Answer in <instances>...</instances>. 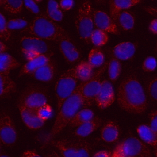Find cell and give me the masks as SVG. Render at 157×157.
Wrapping results in <instances>:
<instances>
[{"instance_id":"1","label":"cell","mask_w":157,"mask_h":157,"mask_svg":"<svg viewBox=\"0 0 157 157\" xmlns=\"http://www.w3.org/2000/svg\"><path fill=\"white\" fill-rule=\"evenodd\" d=\"M117 101L122 109L131 113H143L147 108L144 88L138 79L133 76H128L121 82Z\"/></svg>"},{"instance_id":"2","label":"cell","mask_w":157,"mask_h":157,"mask_svg":"<svg viewBox=\"0 0 157 157\" xmlns=\"http://www.w3.org/2000/svg\"><path fill=\"white\" fill-rule=\"evenodd\" d=\"M83 83L77 86L71 95L63 102L56 115L53 126L50 132L46 136L44 147L46 146L58 134L61 132L75 113L83 107L82 89Z\"/></svg>"},{"instance_id":"3","label":"cell","mask_w":157,"mask_h":157,"mask_svg":"<svg viewBox=\"0 0 157 157\" xmlns=\"http://www.w3.org/2000/svg\"><path fill=\"white\" fill-rule=\"evenodd\" d=\"M22 32L41 39L56 42L64 37H69L63 28L44 13L37 14Z\"/></svg>"},{"instance_id":"4","label":"cell","mask_w":157,"mask_h":157,"mask_svg":"<svg viewBox=\"0 0 157 157\" xmlns=\"http://www.w3.org/2000/svg\"><path fill=\"white\" fill-rule=\"evenodd\" d=\"M93 7L90 0H83L77 13L75 26L80 39L89 44L90 37L94 29Z\"/></svg>"},{"instance_id":"5","label":"cell","mask_w":157,"mask_h":157,"mask_svg":"<svg viewBox=\"0 0 157 157\" xmlns=\"http://www.w3.org/2000/svg\"><path fill=\"white\" fill-rule=\"evenodd\" d=\"M63 157H90V147L84 139H60L49 142Z\"/></svg>"},{"instance_id":"6","label":"cell","mask_w":157,"mask_h":157,"mask_svg":"<svg viewBox=\"0 0 157 157\" xmlns=\"http://www.w3.org/2000/svg\"><path fill=\"white\" fill-rule=\"evenodd\" d=\"M77 80L75 67L65 71L58 79L55 85L58 110L76 88Z\"/></svg>"},{"instance_id":"7","label":"cell","mask_w":157,"mask_h":157,"mask_svg":"<svg viewBox=\"0 0 157 157\" xmlns=\"http://www.w3.org/2000/svg\"><path fill=\"white\" fill-rule=\"evenodd\" d=\"M115 148L118 149L122 157H153L149 148L135 137L126 138Z\"/></svg>"},{"instance_id":"8","label":"cell","mask_w":157,"mask_h":157,"mask_svg":"<svg viewBox=\"0 0 157 157\" xmlns=\"http://www.w3.org/2000/svg\"><path fill=\"white\" fill-rule=\"evenodd\" d=\"M107 63L93 74L89 80L83 83L82 89L83 107L91 106L94 102V99L101 88V75L105 71Z\"/></svg>"},{"instance_id":"9","label":"cell","mask_w":157,"mask_h":157,"mask_svg":"<svg viewBox=\"0 0 157 157\" xmlns=\"http://www.w3.org/2000/svg\"><path fill=\"white\" fill-rule=\"evenodd\" d=\"M18 101L26 107L36 110L47 104V97L41 88L31 86L21 93Z\"/></svg>"},{"instance_id":"10","label":"cell","mask_w":157,"mask_h":157,"mask_svg":"<svg viewBox=\"0 0 157 157\" xmlns=\"http://www.w3.org/2000/svg\"><path fill=\"white\" fill-rule=\"evenodd\" d=\"M17 140V132L10 117L5 112H0V141L4 145H13Z\"/></svg>"},{"instance_id":"11","label":"cell","mask_w":157,"mask_h":157,"mask_svg":"<svg viewBox=\"0 0 157 157\" xmlns=\"http://www.w3.org/2000/svg\"><path fill=\"white\" fill-rule=\"evenodd\" d=\"M115 99V93L112 84L107 80H102L100 90L94 99L96 105L98 108L103 110L110 107Z\"/></svg>"},{"instance_id":"12","label":"cell","mask_w":157,"mask_h":157,"mask_svg":"<svg viewBox=\"0 0 157 157\" xmlns=\"http://www.w3.org/2000/svg\"><path fill=\"white\" fill-rule=\"evenodd\" d=\"M93 17L94 25L98 29L114 34H120L117 23L105 12L98 9L94 10L93 12Z\"/></svg>"},{"instance_id":"13","label":"cell","mask_w":157,"mask_h":157,"mask_svg":"<svg viewBox=\"0 0 157 157\" xmlns=\"http://www.w3.org/2000/svg\"><path fill=\"white\" fill-rule=\"evenodd\" d=\"M17 106L22 120L28 128L38 129L44 125L45 121L39 117L36 110L26 107L20 101H18Z\"/></svg>"},{"instance_id":"14","label":"cell","mask_w":157,"mask_h":157,"mask_svg":"<svg viewBox=\"0 0 157 157\" xmlns=\"http://www.w3.org/2000/svg\"><path fill=\"white\" fill-rule=\"evenodd\" d=\"M19 43L21 51H34L40 54L49 53L48 44L43 39L36 37H22Z\"/></svg>"},{"instance_id":"15","label":"cell","mask_w":157,"mask_h":157,"mask_svg":"<svg viewBox=\"0 0 157 157\" xmlns=\"http://www.w3.org/2000/svg\"><path fill=\"white\" fill-rule=\"evenodd\" d=\"M58 43L61 54L69 64H74L79 59L80 53L69 37L61 39Z\"/></svg>"},{"instance_id":"16","label":"cell","mask_w":157,"mask_h":157,"mask_svg":"<svg viewBox=\"0 0 157 157\" xmlns=\"http://www.w3.org/2000/svg\"><path fill=\"white\" fill-rule=\"evenodd\" d=\"M142 2V0H109L110 16L116 23L120 13Z\"/></svg>"},{"instance_id":"17","label":"cell","mask_w":157,"mask_h":157,"mask_svg":"<svg viewBox=\"0 0 157 157\" xmlns=\"http://www.w3.org/2000/svg\"><path fill=\"white\" fill-rule=\"evenodd\" d=\"M136 52L134 44L130 42H123L115 45L113 49V54L118 60L125 61L131 59Z\"/></svg>"},{"instance_id":"18","label":"cell","mask_w":157,"mask_h":157,"mask_svg":"<svg viewBox=\"0 0 157 157\" xmlns=\"http://www.w3.org/2000/svg\"><path fill=\"white\" fill-rule=\"evenodd\" d=\"M51 56L52 54L50 53L42 54L34 59L28 61L27 63L25 64L21 67L19 73V75L21 76L25 74H32L38 68L51 61Z\"/></svg>"},{"instance_id":"19","label":"cell","mask_w":157,"mask_h":157,"mask_svg":"<svg viewBox=\"0 0 157 157\" xmlns=\"http://www.w3.org/2000/svg\"><path fill=\"white\" fill-rule=\"evenodd\" d=\"M55 72V64L53 61H50L48 63L38 68L30 75H31L37 80L47 82L51 81L53 79Z\"/></svg>"},{"instance_id":"20","label":"cell","mask_w":157,"mask_h":157,"mask_svg":"<svg viewBox=\"0 0 157 157\" xmlns=\"http://www.w3.org/2000/svg\"><path fill=\"white\" fill-rule=\"evenodd\" d=\"M102 124V120L94 117L91 120L78 126L74 131V134L80 137H86L98 129Z\"/></svg>"},{"instance_id":"21","label":"cell","mask_w":157,"mask_h":157,"mask_svg":"<svg viewBox=\"0 0 157 157\" xmlns=\"http://www.w3.org/2000/svg\"><path fill=\"white\" fill-rule=\"evenodd\" d=\"M119 134V127L117 124L113 121H109L106 123L101 131L102 139L108 143L116 142L118 139Z\"/></svg>"},{"instance_id":"22","label":"cell","mask_w":157,"mask_h":157,"mask_svg":"<svg viewBox=\"0 0 157 157\" xmlns=\"http://www.w3.org/2000/svg\"><path fill=\"white\" fill-rule=\"evenodd\" d=\"M137 132L140 138L147 144L153 147H157V131L150 126L141 124L137 128Z\"/></svg>"},{"instance_id":"23","label":"cell","mask_w":157,"mask_h":157,"mask_svg":"<svg viewBox=\"0 0 157 157\" xmlns=\"http://www.w3.org/2000/svg\"><path fill=\"white\" fill-rule=\"evenodd\" d=\"M17 90L15 82L9 74L0 72V98L6 97L15 93Z\"/></svg>"},{"instance_id":"24","label":"cell","mask_w":157,"mask_h":157,"mask_svg":"<svg viewBox=\"0 0 157 157\" xmlns=\"http://www.w3.org/2000/svg\"><path fill=\"white\" fill-rule=\"evenodd\" d=\"M20 66V63L12 56L6 53H0V72L9 74L11 70Z\"/></svg>"},{"instance_id":"25","label":"cell","mask_w":157,"mask_h":157,"mask_svg":"<svg viewBox=\"0 0 157 157\" xmlns=\"http://www.w3.org/2000/svg\"><path fill=\"white\" fill-rule=\"evenodd\" d=\"M94 117V112L89 109L79 110L69 121L68 125L71 127H78Z\"/></svg>"},{"instance_id":"26","label":"cell","mask_w":157,"mask_h":157,"mask_svg":"<svg viewBox=\"0 0 157 157\" xmlns=\"http://www.w3.org/2000/svg\"><path fill=\"white\" fill-rule=\"evenodd\" d=\"M78 79L85 82L89 80L93 75V67L88 61H82L75 66Z\"/></svg>"},{"instance_id":"27","label":"cell","mask_w":157,"mask_h":157,"mask_svg":"<svg viewBox=\"0 0 157 157\" xmlns=\"http://www.w3.org/2000/svg\"><path fill=\"white\" fill-rule=\"evenodd\" d=\"M55 21H61L63 18V12L56 0H47V13Z\"/></svg>"},{"instance_id":"28","label":"cell","mask_w":157,"mask_h":157,"mask_svg":"<svg viewBox=\"0 0 157 157\" xmlns=\"http://www.w3.org/2000/svg\"><path fill=\"white\" fill-rule=\"evenodd\" d=\"M134 21L135 19L133 15L126 10L121 11L117 20L120 28L124 31L132 30L134 26Z\"/></svg>"},{"instance_id":"29","label":"cell","mask_w":157,"mask_h":157,"mask_svg":"<svg viewBox=\"0 0 157 157\" xmlns=\"http://www.w3.org/2000/svg\"><path fill=\"white\" fill-rule=\"evenodd\" d=\"M105 56L102 51L98 47L93 48L88 55V63L93 68L101 67L104 63Z\"/></svg>"},{"instance_id":"30","label":"cell","mask_w":157,"mask_h":157,"mask_svg":"<svg viewBox=\"0 0 157 157\" xmlns=\"http://www.w3.org/2000/svg\"><path fill=\"white\" fill-rule=\"evenodd\" d=\"M90 40L94 45L99 47H102L107 43L109 36L106 32L96 28L93 30Z\"/></svg>"},{"instance_id":"31","label":"cell","mask_w":157,"mask_h":157,"mask_svg":"<svg viewBox=\"0 0 157 157\" xmlns=\"http://www.w3.org/2000/svg\"><path fill=\"white\" fill-rule=\"evenodd\" d=\"M121 71V63L118 59L113 58L108 64V75L110 80L112 82L116 81L119 77Z\"/></svg>"},{"instance_id":"32","label":"cell","mask_w":157,"mask_h":157,"mask_svg":"<svg viewBox=\"0 0 157 157\" xmlns=\"http://www.w3.org/2000/svg\"><path fill=\"white\" fill-rule=\"evenodd\" d=\"M23 0H4L3 7L5 10L12 14L20 13L22 10Z\"/></svg>"},{"instance_id":"33","label":"cell","mask_w":157,"mask_h":157,"mask_svg":"<svg viewBox=\"0 0 157 157\" xmlns=\"http://www.w3.org/2000/svg\"><path fill=\"white\" fill-rule=\"evenodd\" d=\"M0 38L5 42H9L11 38V31L7 26L5 17L0 13Z\"/></svg>"},{"instance_id":"34","label":"cell","mask_w":157,"mask_h":157,"mask_svg":"<svg viewBox=\"0 0 157 157\" xmlns=\"http://www.w3.org/2000/svg\"><path fill=\"white\" fill-rule=\"evenodd\" d=\"M28 25V22L25 18H12L7 21V26L9 30H18L25 28Z\"/></svg>"},{"instance_id":"35","label":"cell","mask_w":157,"mask_h":157,"mask_svg":"<svg viewBox=\"0 0 157 157\" xmlns=\"http://www.w3.org/2000/svg\"><path fill=\"white\" fill-rule=\"evenodd\" d=\"M36 112L39 117L41 120L45 121L51 117L52 113V109L49 104H46L36 110Z\"/></svg>"},{"instance_id":"36","label":"cell","mask_w":157,"mask_h":157,"mask_svg":"<svg viewBox=\"0 0 157 157\" xmlns=\"http://www.w3.org/2000/svg\"><path fill=\"white\" fill-rule=\"evenodd\" d=\"M157 66V61L154 56L147 57L143 62L142 69L145 72H152Z\"/></svg>"},{"instance_id":"37","label":"cell","mask_w":157,"mask_h":157,"mask_svg":"<svg viewBox=\"0 0 157 157\" xmlns=\"http://www.w3.org/2000/svg\"><path fill=\"white\" fill-rule=\"evenodd\" d=\"M147 90L150 97L157 101V77L151 79L149 82Z\"/></svg>"},{"instance_id":"38","label":"cell","mask_w":157,"mask_h":157,"mask_svg":"<svg viewBox=\"0 0 157 157\" xmlns=\"http://www.w3.org/2000/svg\"><path fill=\"white\" fill-rule=\"evenodd\" d=\"M25 7L34 14L39 13V9L36 2L33 0H23Z\"/></svg>"},{"instance_id":"39","label":"cell","mask_w":157,"mask_h":157,"mask_svg":"<svg viewBox=\"0 0 157 157\" xmlns=\"http://www.w3.org/2000/svg\"><path fill=\"white\" fill-rule=\"evenodd\" d=\"M150 121V126L154 130L157 131V109L152 110L149 114Z\"/></svg>"},{"instance_id":"40","label":"cell","mask_w":157,"mask_h":157,"mask_svg":"<svg viewBox=\"0 0 157 157\" xmlns=\"http://www.w3.org/2000/svg\"><path fill=\"white\" fill-rule=\"evenodd\" d=\"M74 4V0H60L59 5L63 11H67L72 8Z\"/></svg>"},{"instance_id":"41","label":"cell","mask_w":157,"mask_h":157,"mask_svg":"<svg viewBox=\"0 0 157 157\" xmlns=\"http://www.w3.org/2000/svg\"><path fill=\"white\" fill-rule=\"evenodd\" d=\"M22 53L24 55V57L27 61H29L33 59H34L35 58L42 55L34 51H22Z\"/></svg>"},{"instance_id":"42","label":"cell","mask_w":157,"mask_h":157,"mask_svg":"<svg viewBox=\"0 0 157 157\" xmlns=\"http://www.w3.org/2000/svg\"><path fill=\"white\" fill-rule=\"evenodd\" d=\"M149 31L153 34H157V18L151 21L148 26Z\"/></svg>"},{"instance_id":"43","label":"cell","mask_w":157,"mask_h":157,"mask_svg":"<svg viewBox=\"0 0 157 157\" xmlns=\"http://www.w3.org/2000/svg\"><path fill=\"white\" fill-rule=\"evenodd\" d=\"M111 151L109 150H101L95 153L93 157H111Z\"/></svg>"},{"instance_id":"44","label":"cell","mask_w":157,"mask_h":157,"mask_svg":"<svg viewBox=\"0 0 157 157\" xmlns=\"http://www.w3.org/2000/svg\"><path fill=\"white\" fill-rule=\"evenodd\" d=\"M21 157H40V156L34 150H26L22 154Z\"/></svg>"},{"instance_id":"45","label":"cell","mask_w":157,"mask_h":157,"mask_svg":"<svg viewBox=\"0 0 157 157\" xmlns=\"http://www.w3.org/2000/svg\"><path fill=\"white\" fill-rule=\"evenodd\" d=\"M144 9L150 14L157 17V7H145Z\"/></svg>"},{"instance_id":"46","label":"cell","mask_w":157,"mask_h":157,"mask_svg":"<svg viewBox=\"0 0 157 157\" xmlns=\"http://www.w3.org/2000/svg\"><path fill=\"white\" fill-rule=\"evenodd\" d=\"M8 50V47L0 40V53H4Z\"/></svg>"},{"instance_id":"47","label":"cell","mask_w":157,"mask_h":157,"mask_svg":"<svg viewBox=\"0 0 157 157\" xmlns=\"http://www.w3.org/2000/svg\"><path fill=\"white\" fill-rule=\"evenodd\" d=\"M111 157H122V156H121L120 151L118 150V149H117V148H115L113 152L112 153Z\"/></svg>"},{"instance_id":"48","label":"cell","mask_w":157,"mask_h":157,"mask_svg":"<svg viewBox=\"0 0 157 157\" xmlns=\"http://www.w3.org/2000/svg\"><path fill=\"white\" fill-rule=\"evenodd\" d=\"M57 155H58V153H57L56 151H52L51 152H50V153L47 155L46 157H58V156H57Z\"/></svg>"},{"instance_id":"49","label":"cell","mask_w":157,"mask_h":157,"mask_svg":"<svg viewBox=\"0 0 157 157\" xmlns=\"http://www.w3.org/2000/svg\"><path fill=\"white\" fill-rule=\"evenodd\" d=\"M94 1L96 4H104L109 1V0H94Z\"/></svg>"},{"instance_id":"50","label":"cell","mask_w":157,"mask_h":157,"mask_svg":"<svg viewBox=\"0 0 157 157\" xmlns=\"http://www.w3.org/2000/svg\"><path fill=\"white\" fill-rule=\"evenodd\" d=\"M0 157H9V156L5 154H0Z\"/></svg>"},{"instance_id":"51","label":"cell","mask_w":157,"mask_h":157,"mask_svg":"<svg viewBox=\"0 0 157 157\" xmlns=\"http://www.w3.org/2000/svg\"><path fill=\"white\" fill-rule=\"evenodd\" d=\"M34 1H35L36 2H40L42 0H33Z\"/></svg>"},{"instance_id":"52","label":"cell","mask_w":157,"mask_h":157,"mask_svg":"<svg viewBox=\"0 0 157 157\" xmlns=\"http://www.w3.org/2000/svg\"><path fill=\"white\" fill-rule=\"evenodd\" d=\"M3 1H4V0H0V6L2 4V3H3Z\"/></svg>"},{"instance_id":"53","label":"cell","mask_w":157,"mask_h":157,"mask_svg":"<svg viewBox=\"0 0 157 157\" xmlns=\"http://www.w3.org/2000/svg\"><path fill=\"white\" fill-rule=\"evenodd\" d=\"M155 50L157 52V42H156V46H155Z\"/></svg>"},{"instance_id":"54","label":"cell","mask_w":157,"mask_h":157,"mask_svg":"<svg viewBox=\"0 0 157 157\" xmlns=\"http://www.w3.org/2000/svg\"><path fill=\"white\" fill-rule=\"evenodd\" d=\"M155 156H156V157H157V150H156V151H155Z\"/></svg>"},{"instance_id":"55","label":"cell","mask_w":157,"mask_h":157,"mask_svg":"<svg viewBox=\"0 0 157 157\" xmlns=\"http://www.w3.org/2000/svg\"><path fill=\"white\" fill-rule=\"evenodd\" d=\"M57 156H58V157H63V156H60V155H58H58H57Z\"/></svg>"},{"instance_id":"56","label":"cell","mask_w":157,"mask_h":157,"mask_svg":"<svg viewBox=\"0 0 157 157\" xmlns=\"http://www.w3.org/2000/svg\"><path fill=\"white\" fill-rule=\"evenodd\" d=\"M0 148H1V146H0Z\"/></svg>"}]
</instances>
